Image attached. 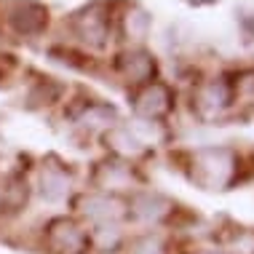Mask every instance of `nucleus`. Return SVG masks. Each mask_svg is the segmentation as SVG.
Returning <instances> with one entry per match:
<instances>
[{"mask_svg": "<svg viewBox=\"0 0 254 254\" xmlns=\"http://www.w3.org/2000/svg\"><path fill=\"white\" fill-rule=\"evenodd\" d=\"M134 107H136V113H139L142 118L155 121V118H161V115H166L171 110V91L163 83H147L139 94H136Z\"/></svg>", "mask_w": 254, "mask_h": 254, "instance_id": "7ed1b4c3", "label": "nucleus"}, {"mask_svg": "<svg viewBox=\"0 0 254 254\" xmlns=\"http://www.w3.org/2000/svg\"><path fill=\"white\" fill-rule=\"evenodd\" d=\"M238 158L230 147H206L193 158V180L206 190H225L233 182Z\"/></svg>", "mask_w": 254, "mask_h": 254, "instance_id": "f257e3e1", "label": "nucleus"}, {"mask_svg": "<svg viewBox=\"0 0 254 254\" xmlns=\"http://www.w3.org/2000/svg\"><path fill=\"white\" fill-rule=\"evenodd\" d=\"M171 211V203L161 195H153V193H142L131 201V214L142 222H161Z\"/></svg>", "mask_w": 254, "mask_h": 254, "instance_id": "0eeeda50", "label": "nucleus"}, {"mask_svg": "<svg viewBox=\"0 0 254 254\" xmlns=\"http://www.w3.org/2000/svg\"><path fill=\"white\" fill-rule=\"evenodd\" d=\"M75 30L83 40H91V43L102 46L105 43V35H107V19L97 13V5L94 8H86L83 13L75 16Z\"/></svg>", "mask_w": 254, "mask_h": 254, "instance_id": "6e6552de", "label": "nucleus"}, {"mask_svg": "<svg viewBox=\"0 0 254 254\" xmlns=\"http://www.w3.org/2000/svg\"><path fill=\"white\" fill-rule=\"evenodd\" d=\"M49 246L59 254H83L91 241L88 233L80 230V225H75L72 219H54L49 225Z\"/></svg>", "mask_w": 254, "mask_h": 254, "instance_id": "f03ea898", "label": "nucleus"}, {"mask_svg": "<svg viewBox=\"0 0 254 254\" xmlns=\"http://www.w3.org/2000/svg\"><path fill=\"white\" fill-rule=\"evenodd\" d=\"M195 105L201 110L203 118H211V115L222 113V110L230 105V86L225 83V80H209V83H203L198 88Z\"/></svg>", "mask_w": 254, "mask_h": 254, "instance_id": "39448f33", "label": "nucleus"}, {"mask_svg": "<svg viewBox=\"0 0 254 254\" xmlns=\"http://www.w3.org/2000/svg\"><path fill=\"white\" fill-rule=\"evenodd\" d=\"M88 241L102 252H115L123 244V233L118 230V225H97V230L88 236Z\"/></svg>", "mask_w": 254, "mask_h": 254, "instance_id": "9d476101", "label": "nucleus"}, {"mask_svg": "<svg viewBox=\"0 0 254 254\" xmlns=\"http://www.w3.org/2000/svg\"><path fill=\"white\" fill-rule=\"evenodd\" d=\"M131 254H166V252H163V246H161L158 238L145 236V238H136V241H134Z\"/></svg>", "mask_w": 254, "mask_h": 254, "instance_id": "9b49d317", "label": "nucleus"}, {"mask_svg": "<svg viewBox=\"0 0 254 254\" xmlns=\"http://www.w3.org/2000/svg\"><path fill=\"white\" fill-rule=\"evenodd\" d=\"M233 249L238 254H254V233L252 230H238L236 241H233Z\"/></svg>", "mask_w": 254, "mask_h": 254, "instance_id": "f8f14e48", "label": "nucleus"}, {"mask_svg": "<svg viewBox=\"0 0 254 254\" xmlns=\"http://www.w3.org/2000/svg\"><path fill=\"white\" fill-rule=\"evenodd\" d=\"M118 70L131 83H147L155 75V59L142 49H131L118 57Z\"/></svg>", "mask_w": 254, "mask_h": 254, "instance_id": "20e7f679", "label": "nucleus"}, {"mask_svg": "<svg viewBox=\"0 0 254 254\" xmlns=\"http://www.w3.org/2000/svg\"><path fill=\"white\" fill-rule=\"evenodd\" d=\"M70 190V177H67L64 169H57V166H46L43 169V195L49 201H59V198L67 195Z\"/></svg>", "mask_w": 254, "mask_h": 254, "instance_id": "1a4fd4ad", "label": "nucleus"}, {"mask_svg": "<svg viewBox=\"0 0 254 254\" xmlns=\"http://www.w3.org/2000/svg\"><path fill=\"white\" fill-rule=\"evenodd\" d=\"M209 254H217V252H209Z\"/></svg>", "mask_w": 254, "mask_h": 254, "instance_id": "ddd939ff", "label": "nucleus"}, {"mask_svg": "<svg viewBox=\"0 0 254 254\" xmlns=\"http://www.w3.org/2000/svg\"><path fill=\"white\" fill-rule=\"evenodd\" d=\"M80 206H83V214L91 217L97 225H115V219L123 214L121 203L110 195H83Z\"/></svg>", "mask_w": 254, "mask_h": 254, "instance_id": "423d86ee", "label": "nucleus"}]
</instances>
